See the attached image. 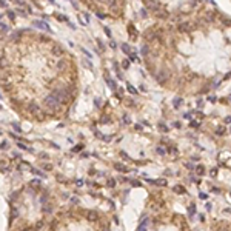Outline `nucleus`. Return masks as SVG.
I'll return each instance as SVG.
<instances>
[{"label":"nucleus","instance_id":"obj_9","mask_svg":"<svg viewBox=\"0 0 231 231\" xmlns=\"http://www.w3.org/2000/svg\"><path fill=\"white\" fill-rule=\"evenodd\" d=\"M106 187H108V188H114L116 187V180H114V179H111V177L106 179Z\"/></svg>","mask_w":231,"mask_h":231},{"label":"nucleus","instance_id":"obj_31","mask_svg":"<svg viewBox=\"0 0 231 231\" xmlns=\"http://www.w3.org/2000/svg\"><path fill=\"white\" fill-rule=\"evenodd\" d=\"M109 46H111L113 49H116V48H117V43H116L114 40H111V42H109Z\"/></svg>","mask_w":231,"mask_h":231},{"label":"nucleus","instance_id":"obj_33","mask_svg":"<svg viewBox=\"0 0 231 231\" xmlns=\"http://www.w3.org/2000/svg\"><path fill=\"white\" fill-rule=\"evenodd\" d=\"M8 25H5V23H2V32H5V31H8Z\"/></svg>","mask_w":231,"mask_h":231},{"label":"nucleus","instance_id":"obj_36","mask_svg":"<svg viewBox=\"0 0 231 231\" xmlns=\"http://www.w3.org/2000/svg\"><path fill=\"white\" fill-rule=\"evenodd\" d=\"M80 51H83V54H85V56H86V57H91V54H89V53H88V51L85 49V48H82V49H80Z\"/></svg>","mask_w":231,"mask_h":231},{"label":"nucleus","instance_id":"obj_11","mask_svg":"<svg viewBox=\"0 0 231 231\" xmlns=\"http://www.w3.org/2000/svg\"><path fill=\"white\" fill-rule=\"evenodd\" d=\"M126 88H128V91H129V93H131V94H134V96H136V94H137V89H136V88L133 86L131 83H128V85H126Z\"/></svg>","mask_w":231,"mask_h":231},{"label":"nucleus","instance_id":"obj_34","mask_svg":"<svg viewBox=\"0 0 231 231\" xmlns=\"http://www.w3.org/2000/svg\"><path fill=\"white\" fill-rule=\"evenodd\" d=\"M123 122H125V123H129V122H131V119H129L128 116H123Z\"/></svg>","mask_w":231,"mask_h":231},{"label":"nucleus","instance_id":"obj_28","mask_svg":"<svg viewBox=\"0 0 231 231\" xmlns=\"http://www.w3.org/2000/svg\"><path fill=\"white\" fill-rule=\"evenodd\" d=\"M100 122H105V123H108V122H111V119H109L108 116H103V117H102V120H100Z\"/></svg>","mask_w":231,"mask_h":231},{"label":"nucleus","instance_id":"obj_17","mask_svg":"<svg viewBox=\"0 0 231 231\" xmlns=\"http://www.w3.org/2000/svg\"><path fill=\"white\" fill-rule=\"evenodd\" d=\"M216 134H219V136L225 134V126H219V128L216 129Z\"/></svg>","mask_w":231,"mask_h":231},{"label":"nucleus","instance_id":"obj_19","mask_svg":"<svg viewBox=\"0 0 231 231\" xmlns=\"http://www.w3.org/2000/svg\"><path fill=\"white\" fill-rule=\"evenodd\" d=\"M29 171H31V173H34V174H37V176H43V173H42V171L35 170V168H32V167H29Z\"/></svg>","mask_w":231,"mask_h":231},{"label":"nucleus","instance_id":"obj_22","mask_svg":"<svg viewBox=\"0 0 231 231\" xmlns=\"http://www.w3.org/2000/svg\"><path fill=\"white\" fill-rule=\"evenodd\" d=\"M96 42H97V45H99L100 49H105V45L102 43V40H100V39H96Z\"/></svg>","mask_w":231,"mask_h":231},{"label":"nucleus","instance_id":"obj_26","mask_svg":"<svg viewBox=\"0 0 231 231\" xmlns=\"http://www.w3.org/2000/svg\"><path fill=\"white\" fill-rule=\"evenodd\" d=\"M6 14H8V17L11 19V20H14V19H15V14H14V12H12V11H8V12H6Z\"/></svg>","mask_w":231,"mask_h":231},{"label":"nucleus","instance_id":"obj_32","mask_svg":"<svg viewBox=\"0 0 231 231\" xmlns=\"http://www.w3.org/2000/svg\"><path fill=\"white\" fill-rule=\"evenodd\" d=\"M126 105H128V106H136V103L133 102V99H128V102H126Z\"/></svg>","mask_w":231,"mask_h":231},{"label":"nucleus","instance_id":"obj_41","mask_svg":"<svg viewBox=\"0 0 231 231\" xmlns=\"http://www.w3.org/2000/svg\"><path fill=\"white\" fill-rule=\"evenodd\" d=\"M185 167L190 168V170H193V168H194V167H193V163H185Z\"/></svg>","mask_w":231,"mask_h":231},{"label":"nucleus","instance_id":"obj_29","mask_svg":"<svg viewBox=\"0 0 231 231\" xmlns=\"http://www.w3.org/2000/svg\"><path fill=\"white\" fill-rule=\"evenodd\" d=\"M103 29H105V34H106V35H108V37H109V39H111V31H109V28H108V26H105V28H103Z\"/></svg>","mask_w":231,"mask_h":231},{"label":"nucleus","instance_id":"obj_12","mask_svg":"<svg viewBox=\"0 0 231 231\" xmlns=\"http://www.w3.org/2000/svg\"><path fill=\"white\" fill-rule=\"evenodd\" d=\"M122 49L125 54H129V51H131V48L128 46V43H122Z\"/></svg>","mask_w":231,"mask_h":231},{"label":"nucleus","instance_id":"obj_3","mask_svg":"<svg viewBox=\"0 0 231 231\" xmlns=\"http://www.w3.org/2000/svg\"><path fill=\"white\" fill-rule=\"evenodd\" d=\"M128 34H131V40H137V31L134 25H128Z\"/></svg>","mask_w":231,"mask_h":231},{"label":"nucleus","instance_id":"obj_4","mask_svg":"<svg viewBox=\"0 0 231 231\" xmlns=\"http://www.w3.org/2000/svg\"><path fill=\"white\" fill-rule=\"evenodd\" d=\"M114 170L120 171V173H128L129 168H128V167H125L123 163H119V162H117V163H114Z\"/></svg>","mask_w":231,"mask_h":231},{"label":"nucleus","instance_id":"obj_10","mask_svg":"<svg viewBox=\"0 0 231 231\" xmlns=\"http://www.w3.org/2000/svg\"><path fill=\"white\" fill-rule=\"evenodd\" d=\"M190 126H193V128H199L200 122H199V120H193V119H191L190 120Z\"/></svg>","mask_w":231,"mask_h":231},{"label":"nucleus","instance_id":"obj_25","mask_svg":"<svg viewBox=\"0 0 231 231\" xmlns=\"http://www.w3.org/2000/svg\"><path fill=\"white\" fill-rule=\"evenodd\" d=\"M190 213H191V214L196 213V205H194V203H191V205H190Z\"/></svg>","mask_w":231,"mask_h":231},{"label":"nucleus","instance_id":"obj_5","mask_svg":"<svg viewBox=\"0 0 231 231\" xmlns=\"http://www.w3.org/2000/svg\"><path fill=\"white\" fill-rule=\"evenodd\" d=\"M29 187H32V188H37V190H39V188L42 187V182L39 180V179H32V180L29 182Z\"/></svg>","mask_w":231,"mask_h":231},{"label":"nucleus","instance_id":"obj_1","mask_svg":"<svg viewBox=\"0 0 231 231\" xmlns=\"http://www.w3.org/2000/svg\"><path fill=\"white\" fill-rule=\"evenodd\" d=\"M146 182L151 185H156V187H167L168 182L167 179H156V180H152V179H146Z\"/></svg>","mask_w":231,"mask_h":231},{"label":"nucleus","instance_id":"obj_39","mask_svg":"<svg viewBox=\"0 0 231 231\" xmlns=\"http://www.w3.org/2000/svg\"><path fill=\"white\" fill-rule=\"evenodd\" d=\"M225 123H231V116H228V117H225Z\"/></svg>","mask_w":231,"mask_h":231},{"label":"nucleus","instance_id":"obj_13","mask_svg":"<svg viewBox=\"0 0 231 231\" xmlns=\"http://www.w3.org/2000/svg\"><path fill=\"white\" fill-rule=\"evenodd\" d=\"M17 146H19L20 149H25V151H31V149H29L26 145H25V143H22V142H19V140H17Z\"/></svg>","mask_w":231,"mask_h":231},{"label":"nucleus","instance_id":"obj_16","mask_svg":"<svg viewBox=\"0 0 231 231\" xmlns=\"http://www.w3.org/2000/svg\"><path fill=\"white\" fill-rule=\"evenodd\" d=\"M182 103H183V102H182V99H174L173 105H174V108H179V106H180Z\"/></svg>","mask_w":231,"mask_h":231},{"label":"nucleus","instance_id":"obj_6","mask_svg":"<svg viewBox=\"0 0 231 231\" xmlns=\"http://www.w3.org/2000/svg\"><path fill=\"white\" fill-rule=\"evenodd\" d=\"M105 80H106V83H108V86H109V88H113V89H116V88H117L116 82H114V80H111L108 76H105Z\"/></svg>","mask_w":231,"mask_h":231},{"label":"nucleus","instance_id":"obj_44","mask_svg":"<svg viewBox=\"0 0 231 231\" xmlns=\"http://www.w3.org/2000/svg\"><path fill=\"white\" fill-rule=\"evenodd\" d=\"M202 105H203L202 100H197V106H199V108H202Z\"/></svg>","mask_w":231,"mask_h":231},{"label":"nucleus","instance_id":"obj_42","mask_svg":"<svg viewBox=\"0 0 231 231\" xmlns=\"http://www.w3.org/2000/svg\"><path fill=\"white\" fill-rule=\"evenodd\" d=\"M76 183L79 185V187H82V185H83V180H82V179H80V180H76Z\"/></svg>","mask_w":231,"mask_h":231},{"label":"nucleus","instance_id":"obj_7","mask_svg":"<svg viewBox=\"0 0 231 231\" xmlns=\"http://www.w3.org/2000/svg\"><path fill=\"white\" fill-rule=\"evenodd\" d=\"M174 191H176V193H179V194H185V193H187V190H185L182 185H176V187H174Z\"/></svg>","mask_w":231,"mask_h":231},{"label":"nucleus","instance_id":"obj_20","mask_svg":"<svg viewBox=\"0 0 231 231\" xmlns=\"http://www.w3.org/2000/svg\"><path fill=\"white\" fill-rule=\"evenodd\" d=\"M156 151H157V154H160V156H165V152H167L163 148H162V146H159V148L156 149Z\"/></svg>","mask_w":231,"mask_h":231},{"label":"nucleus","instance_id":"obj_40","mask_svg":"<svg viewBox=\"0 0 231 231\" xmlns=\"http://www.w3.org/2000/svg\"><path fill=\"white\" fill-rule=\"evenodd\" d=\"M174 126H176V128H180L182 123H180V122H174Z\"/></svg>","mask_w":231,"mask_h":231},{"label":"nucleus","instance_id":"obj_2","mask_svg":"<svg viewBox=\"0 0 231 231\" xmlns=\"http://www.w3.org/2000/svg\"><path fill=\"white\" fill-rule=\"evenodd\" d=\"M32 25H34V26H37V28H43V29H46L48 32H51V28H49V25H48L46 22H42V20H34V22H32Z\"/></svg>","mask_w":231,"mask_h":231},{"label":"nucleus","instance_id":"obj_48","mask_svg":"<svg viewBox=\"0 0 231 231\" xmlns=\"http://www.w3.org/2000/svg\"><path fill=\"white\" fill-rule=\"evenodd\" d=\"M230 194H231V193H230Z\"/></svg>","mask_w":231,"mask_h":231},{"label":"nucleus","instance_id":"obj_30","mask_svg":"<svg viewBox=\"0 0 231 231\" xmlns=\"http://www.w3.org/2000/svg\"><path fill=\"white\" fill-rule=\"evenodd\" d=\"M122 66H123V68L126 69V68L129 66V60H123V62H122Z\"/></svg>","mask_w":231,"mask_h":231},{"label":"nucleus","instance_id":"obj_35","mask_svg":"<svg viewBox=\"0 0 231 231\" xmlns=\"http://www.w3.org/2000/svg\"><path fill=\"white\" fill-rule=\"evenodd\" d=\"M208 100H210V102H216V100H217V97H214V96H210V97H208Z\"/></svg>","mask_w":231,"mask_h":231},{"label":"nucleus","instance_id":"obj_47","mask_svg":"<svg viewBox=\"0 0 231 231\" xmlns=\"http://www.w3.org/2000/svg\"><path fill=\"white\" fill-rule=\"evenodd\" d=\"M2 148L5 149V148H8V143H5V142H2Z\"/></svg>","mask_w":231,"mask_h":231},{"label":"nucleus","instance_id":"obj_38","mask_svg":"<svg viewBox=\"0 0 231 231\" xmlns=\"http://www.w3.org/2000/svg\"><path fill=\"white\" fill-rule=\"evenodd\" d=\"M12 128H14L17 133H20V126H19V125H15V123H14V125H12Z\"/></svg>","mask_w":231,"mask_h":231},{"label":"nucleus","instance_id":"obj_8","mask_svg":"<svg viewBox=\"0 0 231 231\" xmlns=\"http://www.w3.org/2000/svg\"><path fill=\"white\" fill-rule=\"evenodd\" d=\"M196 173H197V176H203L205 174V167H203V165H197V167H196Z\"/></svg>","mask_w":231,"mask_h":231},{"label":"nucleus","instance_id":"obj_18","mask_svg":"<svg viewBox=\"0 0 231 231\" xmlns=\"http://www.w3.org/2000/svg\"><path fill=\"white\" fill-rule=\"evenodd\" d=\"M159 131L160 133H168V128L163 125V123H159Z\"/></svg>","mask_w":231,"mask_h":231},{"label":"nucleus","instance_id":"obj_27","mask_svg":"<svg viewBox=\"0 0 231 231\" xmlns=\"http://www.w3.org/2000/svg\"><path fill=\"white\" fill-rule=\"evenodd\" d=\"M199 197H200L202 200H206V199H208V194H206V193H200V194H199Z\"/></svg>","mask_w":231,"mask_h":231},{"label":"nucleus","instance_id":"obj_45","mask_svg":"<svg viewBox=\"0 0 231 231\" xmlns=\"http://www.w3.org/2000/svg\"><path fill=\"white\" fill-rule=\"evenodd\" d=\"M17 12H19V14H22V15H25V11H23V9H19L17 8Z\"/></svg>","mask_w":231,"mask_h":231},{"label":"nucleus","instance_id":"obj_24","mask_svg":"<svg viewBox=\"0 0 231 231\" xmlns=\"http://www.w3.org/2000/svg\"><path fill=\"white\" fill-rule=\"evenodd\" d=\"M97 17H99V19H105L106 14H105V12H102V11H97Z\"/></svg>","mask_w":231,"mask_h":231},{"label":"nucleus","instance_id":"obj_43","mask_svg":"<svg viewBox=\"0 0 231 231\" xmlns=\"http://www.w3.org/2000/svg\"><path fill=\"white\" fill-rule=\"evenodd\" d=\"M83 15H85V20H86V22H89V14H88V12H85Z\"/></svg>","mask_w":231,"mask_h":231},{"label":"nucleus","instance_id":"obj_23","mask_svg":"<svg viewBox=\"0 0 231 231\" xmlns=\"http://www.w3.org/2000/svg\"><path fill=\"white\" fill-rule=\"evenodd\" d=\"M129 183H131L133 187H142V183H140V182H137V180H129Z\"/></svg>","mask_w":231,"mask_h":231},{"label":"nucleus","instance_id":"obj_21","mask_svg":"<svg viewBox=\"0 0 231 231\" xmlns=\"http://www.w3.org/2000/svg\"><path fill=\"white\" fill-rule=\"evenodd\" d=\"M43 170L45 171H51V170H53V165H51V163H45L43 165Z\"/></svg>","mask_w":231,"mask_h":231},{"label":"nucleus","instance_id":"obj_14","mask_svg":"<svg viewBox=\"0 0 231 231\" xmlns=\"http://www.w3.org/2000/svg\"><path fill=\"white\" fill-rule=\"evenodd\" d=\"M56 19L59 22H68V17H65V15H62V14H56Z\"/></svg>","mask_w":231,"mask_h":231},{"label":"nucleus","instance_id":"obj_37","mask_svg":"<svg viewBox=\"0 0 231 231\" xmlns=\"http://www.w3.org/2000/svg\"><path fill=\"white\" fill-rule=\"evenodd\" d=\"M211 176H213V177H214V176H217V170H216V168H213V170H211V173H210Z\"/></svg>","mask_w":231,"mask_h":231},{"label":"nucleus","instance_id":"obj_46","mask_svg":"<svg viewBox=\"0 0 231 231\" xmlns=\"http://www.w3.org/2000/svg\"><path fill=\"white\" fill-rule=\"evenodd\" d=\"M185 119H190L191 120V114H190V113H185Z\"/></svg>","mask_w":231,"mask_h":231},{"label":"nucleus","instance_id":"obj_15","mask_svg":"<svg viewBox=\"0 0 231 231\" xmlns=\"http://www.w3.org/2000/svg\"><path fill=\"white\" fill-rule=\"evenodd\" d=\"M82 149H83V145H82V143H80V145H76V146L73 148V152H80Z\"/></svg>","mask_w":231,"mask_h":231}]
</instances>
